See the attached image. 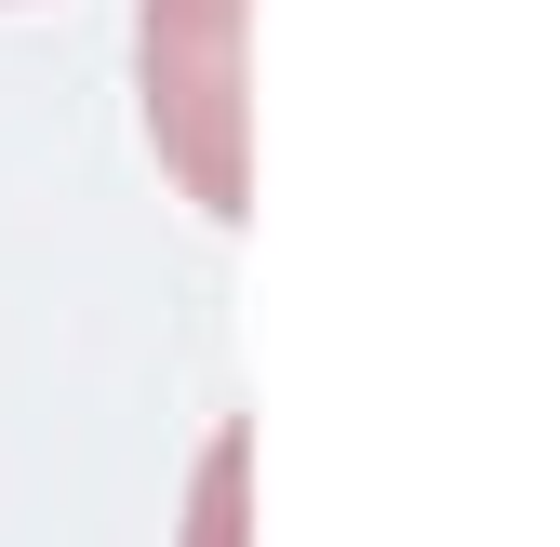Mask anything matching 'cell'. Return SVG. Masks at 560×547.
<instances>
[{"mask_svg": "<svg viewBox=\"0 0 560 547\" xmlns=\"http://www.w3.org/2000/svg\"><path fill=\"white\" fill-rule=\"evenodd\" d=\"M148 67V148L214 228L254 214V133H241V67H254V0H148L133 27Z\"/></svg>", "mask_w": 560, "mask_h": 547, "instance_id": "obj_1", "label": "cell"}, {"mask_svg": "<svg viewBox=\"0 0 560 547\" xmlns=\"http://www.w3.org/2000/svg\"><path fill=\"white\" fill-rule=\"evenodd\" d=\"M241 508H254V415H228V428H214V454H200L187 547H241Z\"/></svg>", "mask_w": 560, "mask_h": 547, "instance_id": "obj_2", "label": "cell"}]
</instances>
